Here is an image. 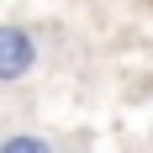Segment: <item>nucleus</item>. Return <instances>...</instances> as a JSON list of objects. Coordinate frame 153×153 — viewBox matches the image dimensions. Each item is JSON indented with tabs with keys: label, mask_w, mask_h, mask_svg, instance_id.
<instances>
[{
	"label": "nucleus",
	"mask_w": 153,
	"mask_h": 153,
	"mask_svg": "<svg viewBox=\"0 0 153 153\" xmlns=\"http://www.w3.org/2000/svg\"><path fill=\"white\" fill-rule=\"evenodd\" d=\"M37 69V42H32L27 27L16 21H0V85H16Z\"/></svg>",
	"instance_id": "f257e3e1"
},
{
	"label": "nucleus",
	"mask_w": 153,
	"mask_h": 153,
	"mask_svg": "<svg viewBox=\"0 0 153 153\" xmlns=\"http://www.w3.org/2000/svg\"><path fill=\"white\" fill-rule=\"evenodd\" d=\"M0 153H53V143L37 132H11V137H0Z\"/></svg>",
	"instance_id": "f03ea898"
}]
</instances>
